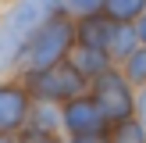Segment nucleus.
I'll list each match as a JSON object with an SVG mask.
<instances>
[{"instance_id": "f257e3e1", "label": "nucleus", "mask_w": 146, "mask_h": 143, "mask_svg": "<svg viewBox=\"0 0 146 143\" xmlns=\"http://www.w3.org/2000/svg\"><path fill=\"white\" fill-rule=\"evenodd\" d=\"M61 0H18L0 21V72H7L50 18L61 14Z\"/></svg>"}, {"instance_id": "f03ea898", "label": "nucleus", "mask_w": 146, "mask_h": 143, "mask_svg": "<svg viewBox=\"0 0 146 143\" xmlns=\"http://www.w3.org/2000/svg\"><path fill=\"white\" fill-rule=\"evenodd\" d=\"M75 43H78V32H75V25H71L64 14L50 18L46 25L36 32V39L29 43V50H25L29 72H43V68H54V64L68 61V54H71Z\"/></svg>"}, {"instance_id": "7ed1b4c3", "label": "nucleus", "mask_w": 146, "mask_h": 143, "mask_svg": "<svg viewBox=\"0 0 146 143\" xmlns=\"http://www.w3.org/2000/svg\"><path fill=\"white\" fill-rule=\"evenodd\" d=\"M86 82H89V79L71 61H61V64L43 68V72H29V93H32L36 100H46V104H68V100L82 97Z\"/></svg>"}, {"instance_id": "20e7f679", "label": "nucleus", "mask_w": 146, "mask_h": 143, "mask_svg": "<svg viewBox=\"0 0 146 143\" xmlns=\"http://www.w3.org/2000/svg\"><path fill=\"white\" fill-rule=\"evenodd\" d=\"M93 97H96V104L104 107L107 122H125V118H135V86L125 79V72H114L107 68L104 75L93 79Z\"/></svg>"}, {"instance_id": "39448f33", "label": "nucleus", "mask_w": 146, "mask_h": 143, "mask_svg": "<svg viewBox=\"0 0 146 143\" xmlns=\"http://www.w3.org/2000/svg\"><path fill=\"white\" fill-rule=\"evenodd\" d=\"M61 118H64L68 136H93V132H107V129H111L104 107L96 104L93 93H82V97L68 100V104L61 107Z\"/></svg>"}, {"instance_id": "423d86ee", "label": "nucleus", "mask_w": 146, "mask_h": 143, "mask_svg": "<svg viewBox=\"0 0 146 143\" xmlns=\"http://www.w3.org/2000/svg\"><path fill=\"white\" fill-rule=\"evenodd\" d=\"M29 111H32V100H29V90L21 86L4 82L0 86V132H18L29 122Z\"/></svg>"}, {"instance_id": "0eeeda50", "label": "nucleus", "mask_w": 146, "mask_h": 143, "mask_svg": "<svg viewBox=\"0 0 146 143\" xmlns=\"http://www.w3.org/2000/svg\"><path fill=\"white\" fill-rule=\"evenodd\" d=\"M114 25H118V21H114L107 11H100V14H86V18L75 25V32H78V43H82V47H104V50H107Z\"/></svg>"}, {"instance_id": "6e6552de", "label": "nucleus", "mask_w": 146, "mask_h": 143, "mask_svg": "<svg viewBox=\"0 0 146 143\" xmlns=\"http://www.w3.org/2000/svg\"><path fill=\"white\" fill-rule=\"evenodd\" d=\"M68 61L75 64V68L82 72L86 79H89V82H93L96 75H104V72L111 68V61H114V57L107 54L104 47H82V43H78V47H75V54H71Z\"/></svg>"}, {"instance_id": "1a4fd4ad", "label": "nucleus", "mask_w": 146, "mask_h": 143, "mask_svg": "<svg viewBox=\"0 0 146 143\" xmlns=\"http://www.w3.org/2000/svg\"><path fill=\"white\" fill-rule=\"evenodd\" d=\"M139 29H135V21H118L111 32V43H107V54L114 57V61H125V57H132L135 50H139Z\"/></svg>"}, {"instance_id": "9d476101", "label": "nucleus", "mask_w": 146, "mask_h": 143, "mask_svg": "<svg viewBox=\"0 0 146 143\" xmlns=\"http://www.w3.org/2000/svg\"><path fill=\"white\" fill-rule=\"evenodd\" d=\"M25 129H29V132H57V129H64V118H61V111H57L54 104L39 100V107H32V111H29Z\"/></svg>"}, {"instance_id": "9b49d317", "label": "nucleus", "mask_w": 146, "mask_h": 143, "mask_svg": "<svg viewBox=\"0 0 146 143\" xmlns=\"http://www.w3.org/2000/svg\"><path fill=\"white\" fill-rule=\"evenodd\" d=\"M107 136H111V143H146V125L139 118H125V122H114Z\"/></svg>"}, {"instance_id": "f8f14e48", "label": "nucleus", "mask_w": 146, "mask_h": 143, "mask_svg": "<svg viewBox=\"0 0 146 143\" xmlns=\"http://www.w3.org/2000/svg\"><path fill=\"white\" fill-rule=\"evenodd\" d=\"M104 11L114 21H139V14L146 11V0H104Z\"/></svg>"}, {"instance_id": "ddd939ff", "label": "nucleus", "mask_w": 146, "mask_h": 143, "mask_svg": "<svg viewBox=\"0 0 146 143\" xmlns=\"http://www.w3.org/2000/svg\"><path fill=\"white\" fill-rule=\"evenodd\" d=\"M121 64H125L121 72H125V79L132 86H146V47H139L132 57H125Z\"/></svg>"}, {"instance_id": "4468645a", "label": "nucleus", "mask_w": 146, "mask_h": 143, "mask_svg": "<svg viewBox=\"0 0 146 143\" xmlns=\"http://www.w3.org/2000/svg\"><path fill=\"white\" fill-rule=\"evenodd\" d=\"M64 11L78 14V18H86V14H100L104 11V0H61Z\"/></svg>"}, {"instance_id": "2eb2a0df", "label": "nucleus", "mask_w": 146, "mask_h": 143, "mask_svg": "<svg viewBox=\"0 0 146 143\" xmlns=\"http://www.w3.org/2000/svg\"><path fill=\"white\" fill-rule=\"evenodd\" d=\"M18 143H61V140H57L54 132H29L25 129V136H21Z\"/></svg>"}, {"instance_id": "dca6fc26", "label": "nucleus", "mask_w": 146, "mask_h": 143, "mask_svg": "<svg viewBox=\"0 0 146 143\" xmlns=\"http://www.w3.org/2000/svg\"><path fill=\"white\" fill-rule=\"evenodd\" d=\"M135 118L146 125V86H135Z\"/></svg>"}, {"instance_id": "f3484780", "label": "nucleus", "mask_w": 146, "mask_h": 143, "mask_svg": "<svg viewBox=\"0 0 146 143\" xmlns=\"http://www.w3.org/2000/svg\"><path fill=\"white\" fill-rule=\"evenodd\" d=\"M68 143H111L107 132H93V136H68Z\"/></svg>"}, {"instance_id": "a211bd4d", "label": "nucleus", "mask_w": 146, "mask_h": 143, "mask_svg": "<svg viewBox=\"0 0 146 143\" xmlns=\"http://www.w3.org/2000/svg\"><path fill=\"white\" fill-rule=\"evenodd\" d=\"M135 29H139V43L146 47V11L139 14V21H135Z\"/></svg>"}, {"instance_id": "6ab92c4d", "label": "nucleus", "mask_w": 146, "mask_h": 143, "mask_svg": "<svg viewBox=\"0 0 146 143\" xmlns=\"http://www.w3.org/2000/svg\"><path fill=\"white\" fill-rule=\"evenodd\" d=\"M0 143H14V140H11V136H7V132H0Z\"/></svg>"}]
</instances>
